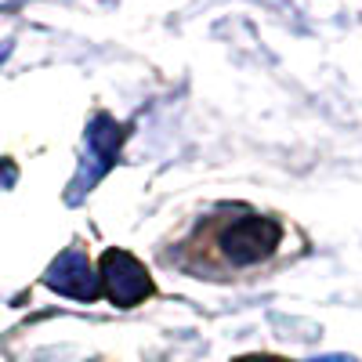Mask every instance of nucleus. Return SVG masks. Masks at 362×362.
<instances>
[{
	"instance_id": "nucleus-1",
	"label": "nucleus",
	"mask_w": 362,
	"mask_h": 362,
	"mask_svg": "<svg viewBox=\"0 0 362 362\" xmlns=\"http://www.w3.org/2000/svg\"><path fill=\"white\" fill-rule=\"evenodd\" d=\"M206 239L214 247V257L225 268H257L279 250L283 228L279 221L261 218V214H239L225 218L206 228Z\"/></svg>"
},
{
	"instance_id": "nucleus-2",
	"label": "nucleus",
	"mask_w": 362,
	"mask_h": 362,
	"mask_svg": "<svg viewBox=\"0 0 362 362\" xmlns=\"http://www.w3.org/2000/svg\"><path fill=\"white\" fill-rule=\"evenodd\" d=\"M124 138H127V127H119L109 112H98L90 119V127L83 134V153H80V167H76V177L69 185V203H80L90 189L105 177V170L116 163L119 148H124Z\"/></svg>"
},
{
	"instance_id": "nucleus-3",
	"label": "nucleus",
	"mask_w": 362,
	"mask_h": 362,
	"mask_svg": "<svg viewBox=\"0 0 362 362\" xmlns=\"http://www.w3.org/2000/svg\"><path fill=\"white\" fill-rule=\"evenodd\" d=\"M98 283H102V293L112 300L116 308H134V305H141L145 297L156 293V286H153V279H148L145 264L134 254L116 250V247L102 254Z\"/></svg>"
},
{
	"instance_id": "nucleus-4",
	"label": "nucleus",
	"mask_w": 362,
	"mask_h": 362,
	"mask_svg": "<svg viewBox=\"0 0 362 362\" xmlns=\"http://www.w3.org/2000/svg\"><path fill=\"white\" fill-rule=\"evenodd\" d=\"M44 283L54 290V293H62V297H73V300H98L102 297V283L98 276L90 272L87 257L80 250H62L51 268L44 272Z\"/></svg>"
},
{
	"instance_id": "nucleus-5",
	"label": "nucleus",
	"mask_w": 362,
	"mask_h": 362,
	"mask_svg": "<svg viewBox=\"0 0 362 362\" xmlns=\"http://www.w3.org/2000/svg\"><path fill=\"white\" fill-rule=\"evenodd\" d=\"M232 362H290V358H279V355H239Z\"/></svg>"
},
{
	"instance_id": "nucleus-6",
	"label": "nucleus",
	"mask_w": 362,
	"mask_h": 362,
	"mask_svg": "<svg viewBox=\"0 0 362 362\" xmlns=\"http://www.w3.org/2000/svg\"><path fill=\"white\" fill-rule=\"evenodd\" d=\"M15 181V167L11 163H0V185H11Z\"/></svg>"
},
{
	"instance_id": "nucleus-7",
	"label": "nucleus",
	"mask_w": 362,
	"mask_h": 362,
	"mask_svg": "<svg viewBox=\"0 0 362 362\" xmlns=\"http://www.w3.org/2000/svg\"><path fill=\"white\" fill-rule=\"evenodd\" d=\"M315 362H351V358H337V355H326V358H315Z\"/></svg>"
}]
</instances>
